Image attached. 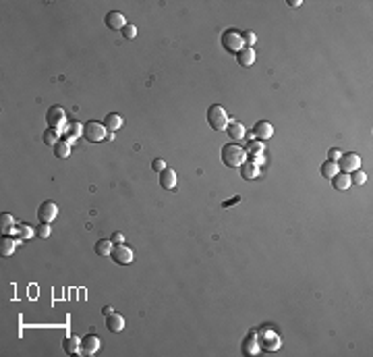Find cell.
I'll return each mask as SVG.
<instances>
[{"label": "cell", "instance_id": "6da1fadb", "mask_svg": "<svg viewBox=\"0 0 373 357\" xmlns=\"http://www.w3.org/2000/svg\"><path fill=\"white\" fill-rule=\"evenodd\" d=\"M255 334H257V345H259V349H262V351L272 353V351H278L280 347H282V338H280V334L276 333L272 326L265 324L259 330H255Z\"/></svg>", "mask_w": 373, "mask_h": 357}, {"label": "cell", "instance_id": "7a4b0ae2", "mask_svg": "<svg viewBox=\"0 0 373 357\" xmlns=\"http://www.w3.org/2000/svg\"><path fill=\"white\" fill-rule=\"evenodd\" d=\"M220 156H222V162L226 164V167H230V168H237V167L241 168V164L247 162L245 147H241V145H237V143H226V145L222 147Z\"/></svg>", "mask_w": 373, "mask_h": 357}, {"label": "cell", "instance_id": "3957f363", "mask_svg": "<svg viewBox=\"0 0 373 357\" xmlns=\"http://www.w3.org/2000/svg\"><path fill=\"white\" fill-rule=\"evenodd\" d=\"M207 123H210V127L214 131H224L230 123L228 112L224 110L220 104H214V106H210V110H207Z\"/></svg>", "mask_w": 373, "mask_h": 357}, {"label": "cell", "instance_id": "277c9868", "mask_svg": "<svg viewBox=\"0 0 373 357\" xmlns=\"http://www.w3.org/2000/svg\"><path fill=\"white\" fill-rule=\"evenodd\" d=\"M83 137L88 139L89 143H100V142H104V139H108V129L104 127V123L89 120V123L83 125Z\"/></svg>", "mask_w": 373, "mask_h": 357}, {"label": "cell", "instance_id": "5b68a950", "mask_svg": "<svg viewBox=\"0 0 373 357\" xmlns=\"http://www.w3.org/2000/svg\"><path fill=\"white\" fill-rule=\"evenodd\" d=\"M220 44L226 52H230V54H237V52H241L242 48H245V44H242V36L237 29H226L224 31L220 36Z\"/></svg>", "mask_w": 373, "mask_h": 357}, {"label": "cell", "instance_id": "8992f818", "mask_svg": "<svg viewBox=\"0 0 373 357\" xmlns=\"http://www.w3.org/2000/svg\"><path fill=\"white\" fill-rule=\"evenodd\" d=\"M46 120H48L50 129H56L58 133H63V127H66V112H65V108L52 106L48 110V115H46Z\"/></svg>", "mask_w": 373, "mask_h": 357}, {"label": "cell", "instance_id": "52a82bcc", "mask_svg": "<svg viewBox=\"0 0 373 357\" xmlns=\"http://www.w3.org/2000/svg\"><path fill=\"white\" fill-rule=\"evenodd\" d=\"M336 164H338V170H340V172H346V175H351L352 170H357V168L361 167V156H359V154H352V152L342 154V156H340V160H338Z\"/></svg>", "mask_w": 373, "mask_h": 357}, {"label": "cell", "instance_id": "ba28073f", "mask_svg": "<svg viewBox=\"0 0 373 357\" xmlns=\"http://www.w3.org/2000/svg\"><path fill=\"white\" fill-rule=\"evenodd\" d=\"M112 260H114L116 264L120 266H129L133 262V249L131 247H127V245H114L112 247Z\"/></svg>", "mask_w": 373, "mask_h": 357}, {"label": "cell", "instance_id": "9c48e42d", "mask_svg": "<svg viewBox=\"0 0 373 357\" xmlns=\"http://www.w3.org/2000/svg\"><path fill=\"white\" fill-rule=\"evenodd\" d=\"M56 216H58V206H56L54 202H50V199L38 208V218H40L42 222L50 224V222H54Z\"/></svg>", "mask_w": 373, "mask_h": 357}, {"label": "cell", "instance_id": "30bf717a", "mask_svg": "<svg viewBox=\"0 0 373 357\" xmlns=\"http://www.w3.org/2000/svg\"><path fill=\"white\" fill-rule=\"evenodd\" d=\"M104 23H106V27L112 29V31H123V27L127 25L123 13H118V11L106 13V17H104Z\"/></svg>", "mask_w": 373, "mask_h": 357}, {"label": "cell", "instance_id": "8fae6325", "mask_svg": "<svg viewBox=\"0 0 373 357\" xmlns=\"http://www.w3.org/2000/svg\"><path fill=\"white\" fill-rule=\"evenodd\" d=\"M100 338L95 336V334H88L85 338H81V355H93L95 351L100 349Z\"/></svg>", "mask_w": 373, "mask_h": 357}, {"label": "cell", "instance_id": "7c38bea8", "mask_svg": "<svg viewBox=\"0 0 373 357\" xmlns=\"http://www.w3.org/2000/svg\"><path fill=\"white\" fill-rule=\"evenodd\" d=\"M259 351V345H257V334H255V330H251V333L247 334V338L242 341V353H245L247 357H253V355H257Z\"/></svg>", "mask_w": 373, "mask_h": 357}, {"label": "cell", "instance_id": "4fadbf2b", "mask_svg": "<svg viewBox=\"0 0 373 357\" xmlns=\"http://www.w3.org/2000/svg\"><path fill=\"white\" fill-rule=\"evenodd\" d=\"M245 152L251 156V160H253L257 167L265 162V160H263V143H262V142H253V139H251V143H249V147H247Z\"/></svg>", "mask_w": 373, "mask_h": 357}, {"label": "cell", "instance_id": "5bb4252c", "mask_svg": "<svg viewBox=\"0 0 373 357\" xmlns=\"http://www.w3.org/2000/svg\"><path fill=\"white\" fill-rule=\"evenodd\" d=\"M272 135H274V127L267 123V120H259V123H255L253 137H257V139H270Z\"/></svg>", "mask_w": 373, "mask_h": 357}, {"label": "cell", "instance_id": "9a60e30c", "mask_svg": "<svg viewBox=\"0 0 373 357\" xmlns=\"http://www.w3.org/2000/svg\"><path fill=\"white\" fill-rule=\"evenodd\" d=\"M241 177L245 179V181H253L259 177V167L253 162V160H249V162H242L241 164Z\"/></svg>", "mask_w": 373, "mask_h": 357}, {"label": "cell", "instance_id": "2e32d148", "mask_svg": "<svg viewBox=\"0 0 373 357\" xmlns=\"http://www.w3.org/2000/svg\"><path fill=\"white\" fill-rule=\"evenodd\" d=\"M63 349H65V353H68V355L79 353V351H81V338L77 336V334H68L65 341H63Z\"/></svg>", "mask_w": 373, "mask_h": 357}, {"label": "cell", "instance_id": "e0dca14e", "mask_svg": "<svg viewBox=\"0 0 373 357\" xmlns=\"http://www.w3.org/2000/svg\"><path fill=\"white\" fill-rule=\"evenodd\" d=\"M160 185L166 189V191L175 189V187H176V172L172 170V168L162 170V172H160Z\"/></svg>", "mask_w": 373, "mask_h": 357}, {"label": "cell", "instance_id": "ac0fdd59", "mask_svg": "<svg viewBox=\"0 0 373 357\" xmlns=\"http://www.w3.org/2000/svg\"><path fill=\"white\" fill-rule=\"evenodd\" d=\"M17 245H19V239H17V237H11V235H4V237H2V243H0V256H2V258L11 256Z\"/></svg>", "mask_w": 373, "mask_h": 357}, {"label": "cell", "instance_id": "d6986e66", "mask_svg": "<svg viewBox=\"0 0 373 357\" xmlns=\"http://www.w3.org/2000/svg\"><path fill=\"white\" fill-rule=\"evenodd\" d=\"M234 56H237V63H239L241 67H251V65L255 63V52H253V48H247V46L242 48L241 52H237Z\"/></svg>", "mask_w": 373, "mask_h": 357}, {"label": "cell", "instance_id": "ffe728a7", "mask_svg": "<svg viewBox=\"0 0 373 357\" xmlns=\"http://www.w3.org/2000/svg\"><path fill=\"white\" fill-rule=\"evenodd\" d=\"M63 135H65V142L71 143L73 139H77V137H81V135H83V125H81V123H71V125H66V127L63 129Z\"/></svg>", "mask_w": 373, "mask_h": 357}, {"label": "cell", "instance_id": "44dd1931", "mask_svg": "<svg viewBox=\"0 0 373 357\" xmlns=\"http://www.w3.org/2000/svg\"><path fill=\"white\" fill-rule=\"evenodd\" d=\"M104 127H106L108 131H118V129L123 127V117L116 115V112H108V115L104 117Z\"/></svg>", "mask_w": 373, "mask_h": 357}, {"label": "cell", "instance_id": "7402d4cb", "mask_svg": "<svg viewBox=\"0 0 373 357\" xmlns=\"http://www.w3.org/2000/svg\"><path fill=\"white\" fill-rule=\"evenodd\" d=\"M106 328L110 333H120L125 328V318L120 313H110L108 320H106Z\"/></svg>", "mask_w": 373, "mask_h": 357}, {"label": "cell", "instance_id": "603a6c76", "mask_svg": "<svg viewBox=\"0 0 373 357\" xmlns=\"http://www.w3.org/2000/svg\"><path fill=\"white\" fill-rule=\"evenodd\" d=\"M226 131H228V135L234 139V142H239V139H242V137L247 135V131H245V125L239 123V120H230L228 127H226Z\"/></svg>", "mask_w": 373, "mask_h": 357}, {"label": "cell", "instance_id": "cb8c5ba5", "mask_svg": "<svg viewBox=\"0 0 373 357\" xmlns=\"http://www.w3.org/2000/svg\"><path fill=\"white\" fill-rule=\"evenodd\" d=\"M332 185L338 191H346L351 187V175H346V172H338V175L332 179Z\"/></svg>", "mask_w": 373, "mask_h": 357}, {"label": "cell", "instance_id": "d4e9b609", "mask_svg": "<svg viewBox=\"0 0 373 357\" xmlns=\"http://www.w3.org/2000/svg\"><path fill=\"white\" fill-rule=\"evenodd\" d=\"M13 233L17 235V239L19 241H27V239H31L33 235H36V229H31L29 224H19V226H15Z\"/></svg>", "mask_w": 373, "mask_h": 357}, {"label": "cell", "instance_id": "484cf974", "mask_svg": "<svg viewBox=\"0 0 373 357\" xmlns=\"http://www.w3.org/2000/svg\"><path fill=\"white\" fill-rule=\"evenodd\" d=\"M319 172H322V177H324V179H334L340 170H338V164H336V162L328 160V162H324L322 167H319Z\"/></svg>", "mask_w": 373, "mask_h": 357}, {"label": "cell", "instance_id": "4316f807", "mask_svg": "<svg viewBox=\"0 0 373 357\" xmlns=\"http://www.w3.org/2000/svg\"><path fill=\"white\" fill-rule=\"evenodd\" d=\"M0 229H2L4 235L15 231V218H13L11 214H2V216H0Z\"/></svg>", "mask_w": 373, "mask_h": 357}, {"label": "cell", "instance_id": "83f0119b", "mask_svg": "<svg viewBox=\"0 0 373 357\" xmlns=\"http://www.w3.org/2000/svg\"><path fill=\"white\" fill-rule=\"evenodd\" d=\"M112 245H114L112 241L100 239L98 243H95V254H98V256H110L112 254Z\"/></svg>", "mask_w": 373, "mask_h": 357}, {"label": "cell", "instance_id": "f1b7e54d", "mask_svg": "<svg viewBox=\"0 0 373 357\" xmlns=\"http://www.w3.org/2000/svg\"><path fill=\"white\" fill-rule=\"evenodd\" d=\"M54 154L58 156V158H68V154H71V143L68 142H58L56 145H54Z\"/></svg>", "mask_w": 373, "mask_h": 357}, {"label": "cell", "instance_id": "f546056e", "mask_svg": "<svg viewBox=\"0 0 373 357\" xmlns=\"http://www.w3.org/2000/svg\"><path fill=\"white\" fill-rule=\"evenodd\" d=\"M42 139H44V143H46V145H52V147H54V145L58 143V131H56V129H46L44 135H42Z\"/></svg>", "mask_w": 373, "mask_h": 357}, {"label": "cell", "instance_id": "4dcf8cb0", "mask_svg": "<svg viewBox=\"0 0 373 357\" xmlns=\"http://www.w3.org/2000/svg\"><path fill=\"white\" fill-rule=\"evenodd\" d=\"M365 181H367V175H365V172H363L361 168H357V170L351 172V183H354V185H363Z\"/></svg>", "mask_w": 373, "mask_h": 357}, {"label": "cell", "instance_id": "1f68e13d", "mask_svg": "<svg viewBox=\"0 0 373 357\" xmlns=\"http://www.w3.org/2000/svg\"><path fill=\"white\" fill-rule=\"evenodd\" d=\"M241 36H242V44H245L247 48H251L257 42V36L253 31H245V33H241Z\"/></svg>", "mask_w": 373, "mask_h": 357}, {"label": "cell", "instance_id": "d6a6232c", "mask_svg": "<svg viewBox=\"0 0 373 357\" xmlns=\"http://www.w3.org/2000/svg\"><path fill=\"white\" fill-rule=\"evenodd\" d=\"M120 33H123V36H125L127 40H133V38L137 36V27H135L133 23H127L125 27H123V31H120Z\"/></svg>", "mask_w": 373, "mask_h": 357}, {"label": "cell", "instance_id": "836d02e7", "mask_svg": "<svg viewBox=\"0 0 373 357\" xmlns=\"http://www.w3.org/2000/svg\"><path fill=\"white\" fill-rule=\"evenodd\" d=\"M36 233H38V237L40 239H48L50 237V224H46V222H42L38 229H36Z\"/></svg>", "mask_w": 373, "mask_h": 357}, {"label": "cell", "instance_id": "e575fe53", "mask_svg": "<svg viewBox=\"0 0 373 357\" xmlns=\"http://www.w3.org/2000/svg\"><path fill=\"white\" fill-rule=\"evenodd\" d=\"M168 167H166V162H164L162 158H155L154 162H152V170H155V172H162V170H166Z\"/></svg>", "mask_w": 373, "mask_h": 357}, {"label": "cell", "instance_id": "d590c367", "mask_svg": "<svg viewBox=\"0 0 373 357\" xmlns=\"http://www.w3.org/2000/svg\"><path fill=\"white\" fill-rule=\"evenodd\" d=\"M340 156H342V152L338 150V147H329V152H328V160L338 162V160H340Z\"/></svg>", "mask_w": 373, "mask_h": 357}, {"label": "cell", "instance_id": "8d00e7d4", "mask_svg": "<svg viewBox=\"0 0 373 357\" xmlns=\"http://www.w3.org/2000/svg\"><path fill=\"white\" fill-rule=\"evenodd\" d=\"M110 241L114 243V245H123V243H125V235H123V233H114Z\"/></svg>", "mask_w": 373, "mask_h": 357}, {"label": "cell", "instance_id": "74e56055", "mask_svg": "<svg viewBox=\"0 0 373 357\" xmlns=\"http://www.w3.org/2000/svg\"><path fill=\"white\" fill-rule=\"evenodd\" d=\"M102 313H104V316H110V313H114V309H112V306H104V309H102Z\"/></svg>", "mask_w": 373, "mask_h": 357}, {"label": "cell", "instance_id": "f35d334b", "mask_svg": "<svg viewBox=\"0 0 373 357\" xmlns=\"http://www.w3.org/2000/svg\"><path fill=\"white\" fill-rule=\"evenodd\" d=\"M288 4H290V6H299L301 0H288Z\"/></svg>", "mask_w": 373, "mask_h": 357}]
</instances>
